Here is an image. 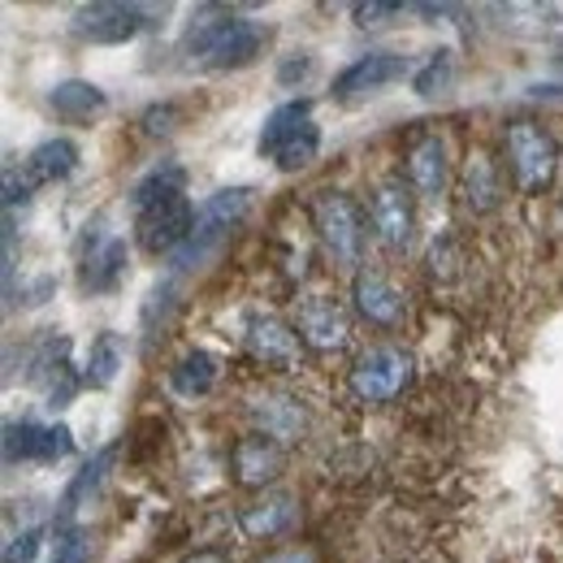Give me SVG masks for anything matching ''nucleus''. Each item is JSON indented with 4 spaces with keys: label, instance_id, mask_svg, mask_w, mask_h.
Returning a JSON list of instances; mask_svg holds the SVG:
<instances>
[{
    "label": "nucleus",
    "instance_id": "1",
    "mask_svg": "<svg viewBox=\"0 0 563 563\" xmlns=\"http://www.w3.org/2000/svg\"><path fill=\"white\" fill-rule=\"evenodd\" d=\"M269 44V26L243 18L230 4H200L183 31V57L205 70H239L252 66Z\"/></svg>",
    "mask_w": 563,
    "mask_h": 563
},
{
    "label": "nucleus",
    "instance_id": "2",
    "mask_svg": "<svg viewBox=\"0 0 563 563\" xmlns=\"http://www.w3.org/2000/svg\"><path fill=\"white\" fill-rule=\"evenodd\" d=\"M256 152L265 161H274L282 174L308 169L317 161V152H321V126L312 122V104L308 100H286V104H278L265 118V126H261Z\"/></svg>",
    "mask_w": 563,
    "mask_h": 563
},
{
    "label": "nucleus",
    "instance_id": "3",
    "mask_svg": "<svg viewBox=\"0 0 563 563\" xmlns=\"http://www.w3.org/2000/svg\"><path fill=\"white\" fill-rule=\"evenodd\" d=\"M247 209H252V187H225V191L209 196V200L200 205V217H196L191 239L169 256V269H174V274H191V269H200L209 256H217V247L230 239V230L247 217Z\"/></svg>",
    "mask_w": 563,
    "mask_h": 563
},
{
    "label": "nucleus",
    "instance_id": "4",
    "mask_svg": "<svg viewBox=\"0 0 563 563\" xmlns=\"http://www.w3.org/2000/svg\"><path fill=\"white\" fill-rule=\"evenodd\" d=\"M312 225L325 243V252L355 269L360 256H364V230H368V217L355 205L347 191H317L312 196Z\"/></svg>",
    "mask_w": 563,
    "mask_h": 563
},
{
    "label": "nucleus",
    "instance_id": "5",
    "mask_svg": "<svg viewBox=\"0 0 563 563\" xmlns=\"http://www.w3.org/2000/svg\"><path fill=\"white\" fill-rule=\"evenodd\" d=\"M507 165L516 174L520 191H547L560 169V143L538 122H511L507 126Z\"/></svg>",
    "mask_w": 563,
    "mask_h": 563
},
{
    "label": "nucleus",
    "instance_id": "6",
    "mask_svg": "<svg viewBox=\"0 0 563 563\" xmlns=\"http://www.w3.org/2000/svg\"><path fill=\"white\" fill-rule=\"evenodd\" d=\"M347 382H352V395L360 404H368V408L390 404L412 382V355L404 352V347H373V352H364L355 360Z\"/></svg>",
    "mask_w": 563,
    "mask_h": 563
},
{
    "label": "nucleus",
    "instance_id": "7",
    "mask_svg": "<svg viewBox=\"0 0 563 563\" xmlns=\"http://www.w3.org/2000/svg\"><path fill=\"white\" fill-rule=\"evenodd\" d=\"M196 217H200V209L187 200V191L169 196V200H156L152 209L135 212V239H140L147 256H174L191 239Z\"/></svg>",
    "mask_w": 563,
    "mask_h": 563
},
{
    "label": "nucleus",
    "instance_id": "8",
    "mask_svg": "<svg viewBox=\"0 0 563 563\" xmlns=\"http://www.w3.org/2000/svg\"><path fill=\"white\" fill-rule=\"evenodd\" d=\"M152 9L143 4H122V0H96L78 4L70 13V31L87 44H131L135 35L147 31Z\"/></svg>",
    "mask_w": 563,
    "mask_h": 563
},
{
    "label": "nucleus",
    "instance_id": "9",
    "mask_svg": "<svg viewBox=\"0 0 563 563\" xmlns=\"http://www.w3.org/2000/svg\"><path fill=\"white\" fill-rule=\"evenodd\" d=\"M26 382L44 395L48 408H70L74 395H78V373L70 364V339L62 334H48L40 347H31L26 355Z\"/></svg>",
    "mask_w": 563,
    "mask_h": 563
},
{
    "label": "nucleus",
    "instance_id": "10",
    "mask_svg": "<svg viewBox=\"0 0 563 563\" xmlns=\"http://www.w3.org/2000/svg\"><path fill=\"white\" fill-rule=\"evenodd\" d=\"M408 70H412V62L404 53H386V48L382 53H364V57H355L347 70L334 74L330 96L339 104H355V100H368V96L386 91L390 82H399Z\"/></svg>",
    "mask_w": 563,
    "mask_h": 563
},
{
    "label": "nucleus",
    "instance_id": "11",
    "mask_svg": "<svg viewBox=\"0 0 563 563\" xmlns=\"http://www.w3.org/2000/svg\"><path fill=\"white\" fill-rule=\"evenodd\" d=\"M74 455L70 424L9 421L4 424V464H57Z\"/></svg>",
    "mask_w": 563,
    "mask_h": 563
},
{
    "label": "nucleus",
    "instance_id": "12",
    "mask_svg": "<svg viewBox=\"0 0 563 563\" xmlns=\"http://www.w3.org/2000/svg\"><path fill=\"white\" fill-rule=\"evenodd\" d=\"M295 330L308 347L317 352H339L347 347L352 339V317L347 308L334 299V295H303L299 299V317H295Z\"/></svg>",
    "mask_w": 563,
    "mask_h": 563
},
{
    "label": "nucleus",
    "instance_id": "13",
    "mask_svg": "<svg viewBox=\"0 0 563 563\" xmlns=\"http://www.w3.org/2000/svg\"><path fill=\"white\" fill-rule=\"evenodd\" d=\"M368 217H373L377 239L390 252H408L412 247V239H417V209H412V191L404 183H382L373 191Z\"/></svg>",
    "mask_w": 563,
    "mask_h": 563
},
{
    "label": "nucleus",
    "instance_id": "14",
    "mask_svg": "<svg viewBox=\"0 0 563 563\" xmlns=\"http://www.w3.org/2000/svg\"><path fill=\"white\" fill-rule=\"evenodd\" d=\"M282 468H286V446H282L278 438L261 433V429L247 433V438H239L234 451H230V473H234V482L247 486V490L274 486L282 477Z\"/></svg>",
    "mask_w": 563,
    "mask_h": 563
},
{
    "label": "nucleus",
    "instance_id": "15",
    "mask_svg": "<svg viewBox=\"0 0 563 563\" xmlns=\"http://www.w3.org/2000/svg\"><path fill=\"white\" fill-rule=\"evenodd\" d=\"M352 299H355V312L368 321V325H382V330H395L404 325L408 317V299L395 282L377 269H360L352 282Z\"/></svg>",
    "mask_w": 563,
    "mask_h": 563
},
{
    "label": "nucleus",
    "instance_id": "16",
    "mask_svg": "<svg viewBox=\"0 0 563 563\" xmlns=\"http://www.w3.org/2000/svg\"><path fill=\"white\" fill-rule=\"evenodd\" d=\"M299 525V498L286 490H274L256 503H247L239 511V533L247 542H274V538H286L290 529Z\"/></svg>",
    "mask_w": 563,
    "mask_h": 563
},
{
    "label": "nucleus",
    "instance_id": "17",
    "mask_svg": "<svg viewBox=\"0 0 563 563\" xmlns=\"http://www.w3.org/2000/svg\"><path fill=\"white\" fill-rule=\"evenodd\" d=\"M243 343H247V355H252L256 364L286 373V368L299 364V343H303V339H299L295 325H286L278 317H252Z\"/></svg>",
    "mask_w": 563,
    "mask_h": 563
},
{
    "label": "nucleus",
    "instance_id": "18",
    "mask_svg": "<svg viewBox=\"0 0 563 563\" xmlns=\"http://www.w3.org/2000/svg\"><path fill=\"white\" fill-rule=\"evenodd\" d=\"M74 169H78V143L70 135H53V140L35 143L31 152H26V161H22V183L35 191V187H57V183H66Z\"/></svg>",
    "mask_w": 563,
    "mask_h": 563
},
{
    "label": "nucleus",
    "instance_id": "19",
    "mask_svg": "<svg viewBox=\"0 0 563 563\" xmlns=\"http://www.w3.org/2000/svg\"><path fill=\"white\" fill-rule=\"evenodd\" d=\"M126 278V239L118 234H96L91 247L82 252V290L109 295Z\"/></svg>",
    "mask_w": 563,
    "mask_h": 563
},
{
    "label": "nucleus",
    "instance_id": "20",
    "mask_svg": "<svg viewBox=\"0 0 563 563\" xmlns=\"http://www.w3.org/2000/svg\"><path fill=\"white\" fill-rule=\"evenodd\" d=\"M408 183L424 200H438L451 183V161H446V143L442 135H424L408 147Z\"/></svg>",
    "mask_w": 563,
    "mask_h": 563
},
{
    "label": "nucleus",
    "instance_id": "21",
    "mask_svg": "<svg viewBox=\"0 0 563 563\" xmlns=\"http://www.w3.org/2000/svg\"><path fill=\"white\" fill-rule=\"evenodd\" d=\"M113 460H118V446H100V451L74 473V482L66 486L62 503H57V520L78 525V511L91 507V498L104 490V482H109V473H113Z\"/></svg>",
    "mask_w": 563,
    "mask_h": 563
},
{
    "label": "nucleus",
    "instance_id": "22",
    "mask_svg": "<svg viewBox=\"0 0 563 563\" xmlns=\"http://www.w3.org/2000/svg\"><path fill=\"white\" fill-rule=\"evenodd\" d=\"M252 417L261 424V433L278 438L282 446H286V442H299V438L308 433V412H303V404H299L295 395H282V390H269V395L252 399Z\"/></svg>",
    "mask_w": 563,
    "mask_h": 563
},
{
    "label": "nucleus",
    "instance_id": "23",
    "mask_svg": "<svg viewBox=\"0 0 563 563\" xmlns=\"http://www.w3.org/2000/svg\"><path fill=\"white\" fill-rule=\"evenodd\" d=\"M48 109H53L62 122L82 126V122H96V118L109 109V96H104L96 82H87V78H66V82H57V87L48 91Z\"/></svg>",
    "mask_w": 563,
    "mask_h": 563
},
{
    "label": "nucleus",
    "instance_id": "24",
    "mask_svg": "<svg viewBox=\"0 0 563 563\" xmlns=\"http://www.w3.org/2000/svg\"><path fill=\"white\" fill-rule=\"evenodd\" d=\"M217 377H221V360L212 352H205V347L187 352L169 368V386H174V395H183V399H205V395H212Z\"/></svg>",
    "mask_w": 563,
    "mask_h": 563
},
{
    "label": "nucleus",
    "instance_id": "25",
    "mask_svg": "<svg viewBox=\"0 0 563 563\" xmlns=\"http://www.w3.org/2000/svg\"><path fill=\"white\" fill-rule=\"evenodd\" d=\"M464 205L473 212H494L503 205V178H498V165L477 147L464 165Z\"/></svg>",
    "mask_w": 563,
    "mask_h": 563
},
{
    "label": "nucleus",
    "instance_id": "26",
    "mask_svg": "<svg viewBox=\"0 0 563 563\" xmlns=\"http://www.w3.org/2000/svg\"><path fill=\"white\" fill-rule=\"evenodd\" d=\"M122 364H126V339H122V334H113V330H104V334H100V339H91V347H87L82 382H87L91 390H109V386L118 382Z\"/></svg>",
    "mask_w": 563,
    "mask_h": 563
},
{
    "label": "nucleus",
    "instance_id": "27",
    "mask_svg": "<svg viewBox=\"0 0 563 563\" xmlns=\"http://www.w3.org/2000/svg\"><path fill=\"white\" fill-rule=\"evenodd\" d=\"M183 187H187V169H183L178 161H161L156 169H147L140 183H135V191H131V205H135V212H143V209H152L156 200L183 196Z\"/></svg>",
    "mask_w": 563,
    "mask_h": 563
},
{
    "label": "nucleus",
    "instance_id": "28",
    "mask_svg": "<svg viewBox=\"0 0 563 563\" xmlns=\"http://www.w3.org/2000/svg\"><path fill=\"white\" fill-rule=\"evenodd\" d=\"M451 87H455V53L438 48V53L424 57L421 70L412 74V91L424 96V100H433V96H446Z\"/></svg>",
    "mask_w": 563,
    "mask_h": 563
},
{
    "label": "nucleus",
    "instance_id": "29",
    "mask_svg": "<svg viewBox=\"0 0 563 563\" xmlns=\"http://www.w3.org/2000/svg\"><path fill=\"white\" fill-rule=\"evenodd\" d=\"M48 551H53V563H91V538H87L82 525L57 520V525H53V542H48Z\"/></svg>",
    "mask_w": 563,
    "mask_h": 563
},
{
    "label": "nucleus",
    "instance_id": "30",
    "mask_svg": "<svg viewBox=\"0 0 563 563\" xmlns=\"http://www.w3.org/2000/svg\"><path fill=\"white\" fill-rule=\"evenodd\" d=\"M40 547H44V529H22V533L4 547V563H35Z\"/></svg>",
    "mask_w": 563,
    "mask_h": 563
},
{
    "label": "nucleus",
    "instance_id": "31",
    "mask_svg": "<svg viewBox=\"0 0 563 563\" xmlns=\"http://www.w3.org/2000/svg\"><path fill=\"white\" fill-rule=\"evenodd\" d=\"M404 13V4H395V0H373V4H355L352 18L355 26H382L386 18H399Z\"/></svg>",
    "mask_w": 563,
    "mask_h": 563
},
{
    "label": "nucleus",
    "instance_id": "32",
    "mask_svg": "<svg viewBox=\"0 0 563 563\" xmlns=\"http://www.w3.org/2000/svg\"><path fill=\"white\" fill-rule=\"evenodd\" d=\"M308 74H312V53H290V57H282V66H278L282 87H295V82H303Z\"/></svg>",
    "mask_w": 563,
    "mask_h": 563
},
{
    "label": "nucleus",
    "instance_id": "33",
    "mask_svg": "<svg viewBox=\"0 0 563 563\" xmlns=\"http://www.w3.org/2000/svg\"><path fill=\"white\" fill-rule=\"evenodd\" d=\"M265 563H317V551H308V547H290V551L269 555Z\"/></svg>",
    "mask_w": 563,
    "mask_h": 563
},
{
    "label": "nucleus",
    "instance_id": "34",
    "mask_svg": "<svg viewBox=\"0 0 563 563\" xmlns=\"http://www.w3.org/2000/svg\"><path fill=\"white\" fill-rule=\"evenodd\" d=\"M183 563H230L221 551H196V555H187Z\"/></svg>",
    "mask_w": 563,
    "mask_h": 563
}]
</instances>
